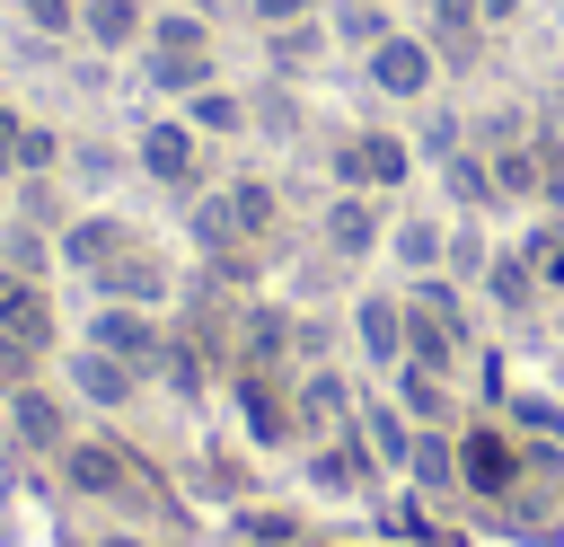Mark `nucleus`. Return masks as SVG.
Instances as JSON below:
<instances>
[{"label":"nucleus","mask_w":564,"mask_h":547,"mask_svg":"<svg viewBox=\"0 0 564 547\" xmlns=\"http://www.w3.org/2000/svg\"><path fill=\"white\" fill-rule=\"evenodd\" d=\"M220 79V53H212V18H194V9H167V18H150V88L159 97H194V88H212Z\"/></svg>","instance_id":"f257e3e1"},{"label":"nucleus","mask_w":564,"mask_h":547,"mask_svg":"<svg viewBox=\"0 0 564 547\" xmlns=\"http://www.w3.org/2000/svg\"><path fill=\"white\" fill-rule=\"evenodd\" d=\"M53 468H62V485H70L79 503H150V494H159V485H150V468H141V450H132V441H115V432L70 441Z\"/></svg>","instance_id":"f03ea898"},{"label":"nucleus","mask_w":564,"mask_h":547,"mask_svg":"<svg viewBox=\"0 0 564 547\" xmlns=\"http://www.w3.org/2000/svg\"><path fill=\"white\" fill-rule=\"evenodd\" d=\"M326 168H335L344 194H397V185L414 176V141L388 132V124H352V132L326 141Z\"/></svg>","instance_id":"7ed1b4c3"},{"label":"nucleus","mask_w":564,"mask_h":547,"mask_svg":"<svg viewBox=\"0 0 564 547\" xmlns=\"http://www.w3.org/2000/svg\"><path fill=\"white\" fill-rule=\"evenodd\" d=\"M132 159H141V176L150 185H167V194H203V132L185 124V115H150L141 132H132Z\"/></svg>","instance_id":"20e7f679"},{"label":"nucleus","mask_w":564,"mask_h":547,"mask_svg":"<svg viewBox=\"0 0 564 547\" xmlns=\"http://www.w3.org/2000/svg\"><path fill=\"white\" fill-rule=\"evenodd\" d=\"M361 71H370V88H379V97H397V106H423V97L441 88V53H432L414 26L379 35V44L361 53Z\"/></svg>","instance_id":"39448f33"},{"label":"nucleus","mask_w":564,"mask_h":547,"mask_svg":"<svg viewBox=\"0 0 564 547\" xmlns=\"http://www.w3.org/2000/svg\"><path fill=\"white\" fill-rule=\"evenodd\" d=\"M520 476H529V450H520L511 432H494V423H458V494L502 503Z\"/></svg>","instance_id":"423d86ee"},{"label":"nucleus","mask_w":564,"mask_h":547,"mask_svg":"<svg viewBox=\"0 0 564 547\" xmlns=\"http://www.w3.org/2000/svg\"><path fill=\"white\" fill-rule=\"evenodd\" d=\"M88 282H97V300H123V309H159V300L176 291V274H167V256H159L150 238H132V247H123L115 265H97Z\"/></svg>","instance_id":"0eeeda50"},{"label":"nucleus","mask_w":564,"mask_h":547,"mask_svg":"<svg viewBox=\"0 0 564 547\" xmlns=\"http://www.w3.org/2000/svg\"><path fill=\"white\" fill-rule=\"evenodd\" d=\"M88 344L97 353H123L132 371H159V353H167V335L150 326V309H123V300H97L88 309Z\"/></svg>","instance_id":"6e6552de"},{"label":"nucleus","mask_w":564,"mask_h":547,"mask_svg":"<svg viewBox=\"0 0 564 547\" xmlns=\"http://www.w3.org/2000/svg\"><path fill=\"white\" fill-rule=\"evenodd\" d=\"M317 238H326V256H370L379 238H388V194H335L326 203V221H317Z\"/></svg>","instance_id":"1a4fd4ad"},{"label":"nucleus","mask_w":564,"mask_h":547,"mask_svg":"<svg viewBox=\"0 0 564 547\" xmlns=\"http://www.w3.org/2000/svg\"><path fill=\"white\" fill-rule=\"evenodd\" d=\"M291 353H300V318L256 300V309L238 318V362H247V371H291Z\"/></svg>","instance_id":"9d476101"},{"label":"nucleus","mask_w":564,"mask_h":547,"mask_svg":"<svg viewBox=\"0 0 564 547\" xmlns=\"http://www.w3.org/2000/svg\"><path fill=\"white\" fill-rule=\"evenodd\" d=\"M9 432H18L26 450H44V459H62V450H70V415H62V397H53V388H35V379H26V388H9Z\"/></svg>","instance_id":"9b49d317"},{"label":"nucleus","mask_w":564,"mask_h":547,"mask_svg":"<svg viewBox=\"0 0 564 547\" xmlns=\"http://www.w3.org/2000/svg\"><path fill=\"white\" fill-rule=\"evenodd\" d=\"M79 44H97V53L150 44V0H79Z\"/></svg>","instance_id":"f8f14e48"},{"label":"nucleus","mask_w":564,"mask_h":547,"mask_svg":"<svg viewBox=\"0 0 564 547\" xmlns=\"http://www.w3.org/2000/svg\"><path fill=\"white\" fill-rule=\"evenodd\" d=\"M0 335L53 344V300H44V274H18V265H0Z\"/></svg>","instance_id":"ddd939ff"},{"label":"nucleus","mask_w":564,"mask_h":547,"mask_svg":"<svg viewBox=\"0 0 564 547\" xmlns=\"http://www.w3.org/2000/svg\"><path fill=\"white\" fill-rule=\"evenodd\" d=\"M70 388H79L88 406H132V397H141V371H132L123 353H97V344H79V353H70Z\"/></svg>","instance_id":"4468645a"},{"label":"nucleus","mask_w":564,"mask_h":547,"mask_svg":"<svg viewBox=\"0 0 564 547\" xmlns=\"http://www.w3.org/2000/svg\"><path fill=\"white\" fill-rule=\"evenodd\" d=\"M397 406L423 423V432H458V397H449V371H423V362H397Z\"/></svg>","instance_id":"2eb2a0df"},{"label":"nucleus","mask_w":564,"mask_h":547,"mask_svg":"<svg viewBox=\"0 0 564 547\" xmlns=\"http://www.w3.org/2000/svg\"><path fill=\"white\" fill-rule=\"evenodd\" d=\"M132 238H141L132 221H115V212H79V221L62 229V256H70L79 274H97V265H115V256H123Z\"/></svg>","instance_id":"dca6fc26"},{"label":"nucleus","mask_w":564,"mask_h":547,"mask_svg":"<svg viewBox=\"0 0 564 547\" xmlns=\"http://www.w3.org/2000/svg\"><path fill=\"white\" fill-rule=\"evenodd\" d=\"M352 335H361V353H370L379 371H397V362H405V300H388V291L352 300Z\"/></svg>","instance_id":"f3484780"},{"label":"nucleus","mask_w":564,"mask_h":547,"mask_svg":"<svg viewBox=\"0 0 564 547\" xmlns=\"http://www.w3.org/2000/svg\"><path fill=\"white\" fill-rule=\"evenodd\" d=\"M414 432H423V423H414L397 397H370V406H361V441H370V459H379L388 476H405V459H414Z\"/></svg>","instance_id":"a211bd4d"},{"label":"nucleus","mask_w":564,"mask_h":547,"mask_svg":"<svg viewBox=\"0 0 564 547\" xmlns=\"http://www.w3.org/2000/svg\"><path fill=\"white\" fill-rule=\"evenodd\" d=\"M370 476H379V459H370V441H352V432L326 441V450H308V485H317V494H361Z\"/></svg>","instance_id":"6ab92c4d"},{"label":"nucleus","mask_w":564,"mask_h":547,"mask_svg":"<svg viewBox=\"0 0 564 547\" xmlns=\"http://www.w3.org/2000/svg\"><path fill=\"white\" fill-rule=\"evenodd\" d=\"M441 185H449V203H467V212H502V185H494V159H485L476 141H458V150L441 159Z\"/></svg>","instance_id":"aec40b11"},{"label":"nucleus","mask_w":564,"mask_h":547,"mask_svg":"<svg viewBox=\"0 0 564 547\" xmlns=\"http://www.w3.org/2000/svg\"><path fill=\"white\" fill-rule=\"evenodd\" d=\"M538 291H546V282L529 274V256H520V238H511V247L485 265V300H494L502 318H529V309H538Z\"/></svg>","instance_id":"412c9836"},{"label":"nucleus","mask_w":564,"mask_h":547,"mask_svg":"<svg viewBox=\"0 0 564 547\" xmlns=\"http://www.w3.org/2000/svg\"><path fill=\"white\" fill-rule=\"evenodd\" d=\"M176 115H185V124H194L203 141H229V132H247V115H256V106H247L238 88H220V79H212V88H194V97H185Z\"/></svg>","instance_id":"4be33fe9"},{"label":"nucleus","mask_w":564,"mask_h":547,"mask_svg":"<svg viewBox=\"0 0 564 547\" xmlns=\"http://www.w3.org/2000/svg\"><path fill=\"white\" fill-rule=\"evenodd\" d=\"M388 256H397L405 274H441V265H449V229H441V221H397V229H388Z\"/></svg>","instance_id":"5701e85b"},{"label":"nucleus","mask_w":564,"mask_h":547,"mask_svg":"<svg viewBox=\"0 0 564 547\" xmlns=\"http://www.w3.org/2000/svg\"><path fill=\"white\" fill-rule=\"evenodd\" d=\"M405 476H414L423 494H458V432H414Z\"/></svg>","instance_id":"b1692460"},{"label":"nucleus","mask_w":564,"mask_h":547,"mask_svg":"<svg viewBox=\"0 0 564 547\" xmlns=\"http://www.w3.org/2000/svg\"><path fill=\"white\" fill-rule=\"evenodd\" d=\"M326 35H344L352 53H370L379 35H397V18H388V0H326Z\"/></svg>","instance_id":"393cba45"},{"label":"nucleus","mask_w":564,"mask_h":547,"mask_svg":"<svg viewBox=\"0 0 564 547\" xmlns=\"http://www.w3.org/2000/svg\"><path fill=\"white\" fill-rule=\"evenodd\" d=\"M317 53H326V18H300V26H273V35H264V62H273L282 79H291V71H308Z\"/></svg>","instance_id":"a878e982"},{"label":"nucleus","mask_w":564,"mask_h":547,"mask_svg":"<svg viewBox=\"0 0 564 547\" xmlns=\"http://www.w3.org/2000/svg\"><path fill=\"white\" fill-rule=\"evenodd\" d=\"M520 256H529V274H538L546 291H564V212H538L529 238H520Z\"/></svg>","instance_id":"bb28decb"},{"label":"nucleus","mask_w":564,"mask_h":547,"mask_svg":"<svg viewBox=\"0 0 564 547\" xmlns=\"http://www.w3.org/2000/svg\"><path fill=\"white\" fill-rule=\"evenodd\" d=\"M238 238H247L238 203H229V194H194V247H203V256H220V247H238Z\"/></svg>","instance_id":"cd10ccee"},{"label":"nucleus","mask_w":564,"mask_h":547,"mask_svg":"<svg viewBox=\"0 0 564 547\" xmlns=\"http://www.w3.org/2000/svg\"><path fill=\"white\" fill-rule=\"evenodd\" d=\"M238 538H247V547H291V538H300V512H282V503H238Z\"/></svg>","instance_id":"c85d7f7f"},{"label":"nucleus","mask_w":564,"mask_h":547,"mask_svg":"<svg viewBox=\"0 0 564 547\" xmlns=\"http://www.w3.org/2000/svg\"><path fill=\"white\" fill-rule=\"evenodd\" d=\"M18 18H26V35H44V44L79 35V0H18Z\"/></svg>","instance_id":"c756f323"},{"label":"nucleus","mask_w":564,"mask_h":547,"mask_svg":"<svg viewBox=\"0 0 564 547\" xmlns=\"http://www.w3.org/2000/svg\"><path fill=\"white\" fill-rule=\"evenodd\" d=\"M538 203L564 212V132L555 124H538Z\"/></svg>","instance_id":"7c9ffc66"},{"label":"nucleus","mask_w":564,"mask_h":547,"mask_svg":"<svg viewBox=\"0 0 564 547\" xmlns=\"http://www.w3.org/2000/svg\"><path fill=\"white\" fill-rule=\"evenodd\" d=\"M238 9H247V26H256V35L300 26V18H326V0H238Z\"/></svg>","instance_id":"2f4dec72"},{"label":"nucleus","mask_w":564,"mask_h":547,"mask_svg":"<svg viewBox=\"0 0 564 547\" xmlns=\"http://www.w3.org/2000/svg\"><path fill=\"white\" fill-rule=\"evenodd\" d=\"M229 203H238L247 238H264V229H273V185H264V176H238V185H229Z\"/></svg>","instance_id":"473e14b6"},{"label":"nucleus","mask_w":564,"mask_h":547,"mask_svg":"<svg viewBox=\"0 0 564 547\" xmlns=\"http://www.w3.org/2000/svg\"><path fill=\"white\" fill-rule=\"evenodd\" d=\"M53 159H62V132H53V124H26V141H18V176H44Z\"/></svg>","instance_id":"72a5a7b5"},{"label":"nucleus","mask_w":564,"mask_h":547,"mask_svg":"<svg viewBox=\"0 0 564 547\" xmlns=\"http://www.w3.org/2000/svg\"><path fill=\"white\" fill-rule=\"evenodd\" d=\"M485 265H494V256H485V238H476V229H458V238H449V265H441V274H449V282H485Z\"/></svg>","instance_id":"f704fd0d"},{"label":"nucleus","mask_w":564,"mask_h":547,"mask_svg":"<svg viewBox=\"0 0 564 547\" xmlns=\"http://www.w3.org/2000/svg\"><path fill=\"white\" fill-rule=\"evenodd\" d=\"M0 265H18V274H44V238H35V221H18V229L0 238Z\"/></svg>","instance_id":"c9c22d12"},{"label":"nucleus","mask_w":564,"mask_h":547,"mask_svg":"<svg viewBox=\"0 0 564 547\" xmlns=\"http://www.w3.org/2000/svg\"><path fill=\"white\" fill-rule=\"evenodd\" d=\"M300 388V415L317 423V415H344V388H335V371H317V379H291Z\"/></svg>","instance_id":"e433bc0d"},{"label":"nucleus","mask_w":564,"mask_h":547,"mask_svg":"<svg viewBox=\"0 0 564 547\" xmlns=\"http://www.w3.org/2000/svg\"><path fill=\"white\" fill-rule=\"evenodd\" d=\"M458 141H467V132H458V124H449V115H432V124H423V132H414V150H423V159H449V150H458Z\"/></svg>","instance_id":"4c0bfd02"},{"label":"nucleus","mask_w":564,"mask_h":547,"mask_svg":"<svg viewBox=\"0 0 564 547\" xmlns=\"http://www.w3.org/2000/svg\"><path fill=\"white\" fill-rule=\"evenodd\" d=\"M18 141H26V115L0 97V176H18Z\"/></svg>","instance_id":"58836bf2"},{"label":"nucleus","mask_w":564,"mask_h":547,"mask_svg":"<svg viewBox=\"0 0 564 547\" xmlns=\"http://www.w3.org/2000/svg\"><path fill=\"white\" fill-rule=\"evenodd\" d=\"M476 18H485V35H502V26H520V0H476Z\"/></svg>","instance_id":"ea45409f"},{"label":"nucleus","mask_w":564,"mask_h":547,"mask_svg":"<svg viewBox=\"0 0 564 547\" xmlns=\"http://www.w3.org/2000/svg\"><path fill=\"white\" fill-rule=\"evenodd\" d=\"M546 124H555V132H564V88H555V106H546Z\"/></svg>","instance_id":"a19ab883"},{"label":"nucleus","mask_w":564,"mask_h":547,"mask_svg":"<svg viewBox=\"0 0 564 547\" xmlns=\"http://www.w3.org/2000/svg\"><path fill=\"white\" fill-rule=\"evenodd\" d=\"M88 547H141V538H123V529H115V538H88Z\"/></svg>","instance_id":"79ce46f5"}]
</instances>
